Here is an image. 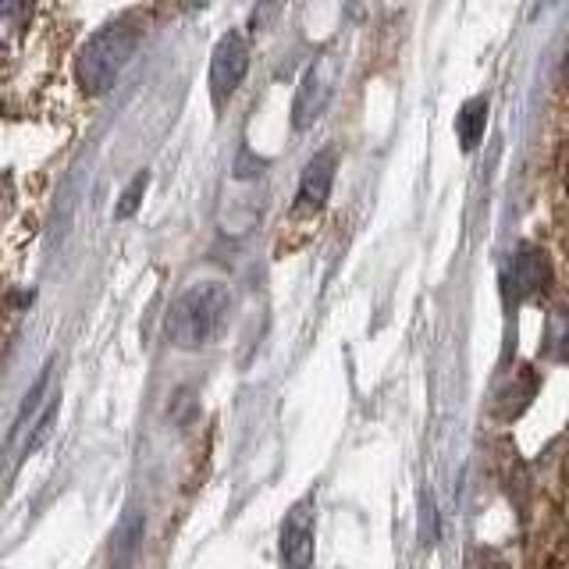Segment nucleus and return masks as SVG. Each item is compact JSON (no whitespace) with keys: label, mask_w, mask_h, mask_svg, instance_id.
Wrapping results in <instances>:
<instances>
[{"label":"nucleus","mask_w":569,"mask_h":569,"mask_svg":"<svg viewBox=\"0 0 569 569\" xmlns=\"http://www.w3.org/2000/svg\"><path fill=\"white\" fill-rule=\"evenodd\" d=\"M338 76H342V58L335 50H325L320 58H313V64L302 71L296 100H292V124L302 132L328 111V103L338 89Z\"/></svg>","instance_id":"nucleus-3"},{"label":"nucleus","mask_w":569,"mask_h":569,"mask_svg":"<svg viewBox=\"0 0 569 569\" xmlns=\"http://www.w3.org/2000/svg\"><path fill=\"white\" fill-rule=\"evenodd\" d=\"M335 164H338L335 153L325 150V153H317L307 168H302V178H299V207L317 210V207L328 203L331 182H335Z\"/></svg>","instance_id":"nucleus-8"},{"label":"nucleus","mask_w":569,"mask_h":569,"mask_svg":"<svg viewBox=\"0 0 569 569\" xmlns=\"http://www.w3.org/2000/svg\"><path fill=\"white\" fill-rule=\"evenodd\" d=\"M562 76H566V82H569V50H566V64H562Z\"/></svg>","instance_id":"nucleus-17"},{"label":"nucleus","mask_w":569,"mask_h":569,"mask_svg":"<svg viewBox=\"0 0 569 569\" xmlns=\"http://www.w3.org/2000/svg\"><path fill=\"white\" fill-rule=\"evenodd\" d=\"M139 40H142V26L136 18H114V22H107L103 29L89 36V43L76 58V79L86 93L93 97L107 93L118 82L124 64L132 61Z\"/></svg>","instance_id":"nucleus-1"},{"label":"nucleus","mask_w":569,"mask_h":569,"mask_svg":"<svg viewBox=\"0 0 569 569\" xmlns=\"http://www.w3.org/2000/svg\"><path fill=\"white\" fill-rule=\"evenodd\" d=\"M551 284V263L545 257L541 246H520L509 260V289L520 299H533L541 296Z\"/></svg>","instance_id":"nucleus-6"},{"label":"nucleus","mask_w":569,"mask_h":569,"mask_svg":"<svg viewBox=\"0 0 569 569\" xmlns=\"http://www.w3.org/2000/svg\"><path fill=\"white\" fill-rule=\"evenodd\" d=\"M545 349L551 360L569 363V313L556 310L548 317V328H545Z\"/></svg>","instance_id":"nucleus-11"},{"label":"nucleus","mask_w":569,"mask_h":569,"mask_svg":"<svg viewBox=\"0 0 569 569\" xmlns=\"http://www.w3.org/2000/svg\"><path fill=\"white\" fill-rule=\"evenodd\" d=\"M488 129V100L485 97H473L462 103V111L456 114V136H459V147L462 153H473L480 147Z\"/></svg>","instance_id":"nucleus-10"},{"label":"nucleus","mask_w":569,"mask_h":569,"mask_svg":"<svg viewBox=\"0 0 569 569\" xmlns=\"http://www.w3.org/2000/svg\"><path fill=\"white\" fill-rule=\"evenodd\" d=\"M246 68H249V43L242 32H228L213 47V58H210V93L213 103H224L231 93L239 89V82L246 79Z\"/></svg>","instance_id":"nucleus-4"},{"label":"nucleus","mask_w":569,"mask_h":569,"mask_svg":"<svg viewBox=\"0 0 569 569\" xmlns=\"http://www.w3.org/2000/svg\"><path fill=\"white\" fill-rule=\"evenodd\" d=\"M281 566L310 569L313 566V498H302L284 516L281 527Z\"/></svg>","instance_id":"nucleus-5"},{"label":"nucleus","mask_w":569,"mask_h":569,"mask_svg":"<svg viewBox=\"0 0 569 569\" xmlns=\"http://www.w3.org/2000/svg\"><path fill=\"white\" fill-rule=\"evenodd\" d=\"M533 396H538V373H533L530 367H520L516 378H506L502 385H498V391H495V413L502 417V420L520 417L523 409L533 402Z\"/></svg>","instance_id":"nucleus-9"},{"label":"nucleus","mask_w":569,"mask_h":569,"mask_svg":"<svg viewBox=\"0 0 569 569\" xmlns=\"http://www.w3.org/2000/svg\"><path fill=\"white\" fill-rule=\"evenodd\" d=\"M231 310V289L221 281H200L171 302L168 313V338L178 349H203L213 335L224 328Z\"/></svg>","instance_id":"nucleus-2"},{"label":"nucleus","mask_w":569,"mask_h":569,"mask_svg":"<svg viewBox=\"0 0 569 569\" xmlns=\"http://www.w3.org/2000/svg\"><path fill=\"white\" fill-rule=\"evenodd\" d=\"M147 182H150V178H147V171H142V174H136V178H132V186L124 189L121 203H118V218H132V213H136V207H139V200H142V192H147Z\"/></svg>","instance_id":"nucleus-14"},{"label":"nucleus","mask_w":569,"mask_h":569,"mask_svg":"<svg viewBox=\"0 0 569 569\" xmlns=\"http://www.w3.org/2000/svg\"><path fill=\"white\" fill-rule=\"evenodd\" d=\"M142 538H147V516L139 509H129L121 523L111 533V548H107V569H132L139 559Z\"/></svg>","instance_id":"nucleus-7"},{"label":"nucleus","mask_w":569,"mask_h":569,"mask_svg":"<svg viewBox=\"0 0 569 569\" xmlns=\"http://www.w3.org/2000/svg\"><path fill=\"white\" fill-rule=\"evenodd\" d=\"M562 174H566V192H569V150H566V168H562Z\"/></svg>","instance_id":"nucleus-16"},{"label":"nucleus","mask_w":569,"mask_h":569,"mask_svg":"<svg viewBox=\"0 0 569 569\" xmlns=\"http://www.w3.org/2000/svg\"><path fill=\"white\" fill-rule=\"evenodd\" d=\"M50 370H53V363H47V367H43V373H40V378H36V385L29 388V396L22 399V409H18V417H14V435L22 431V423L36 413V409H40V399H43L47 381H50Z\"/></svg>","instance_id":"nucleus-12"},{"label":"nucleus","mask_w":569,"mask_h":569,"mask_svg":"<svg viewBox=\"0 0 569 569\" xmlns=\"http://www.w3.org/2000/svg\"><path fill=\"white\" fill-rule=\"evenodd\" d=\"M53 417H58V399H50V402H47V413H43V417H40V423H36L32 431H29L32 438L26 441V449H22V459H29V456H32V452L40 449V445H43V441L50 438V423H53Z\"/></svg>","instance_id":"nucleus-13"},{"label":"nucleus","mask_w":569,"mask_h":569,"mask_svg":"<svg viewBox=\"0 0 569 569\" xmlns=\"http://www.w3.org/2000/svg\"><path fill=\"white\" fill-rule=\"evenodd\" d=\"M29 4H32V0H4V18H8V22H14L18 14L29 11Z\"/></svg>","instance_id":"nucleus-15"}]
</instances>
